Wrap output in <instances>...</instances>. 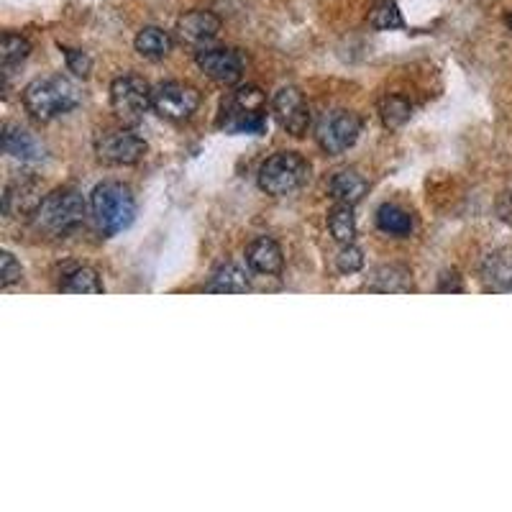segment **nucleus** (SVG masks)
Wrapping results in <instances>:
<instances>
[{"instance_id": "17", "label": "nucleus", "mask_w": 512, "mask_h": 512, "mask_svg": "<svg viewBox=\"0 0 512 512\" xmlns=\"http://www.w3.org/2000/svg\"><path fill=\"white\" fill-rule=\"evenodd\" d=\"M331 198L336 203H344V205H356L364 200L367 195V180L354 172V169H344V172H338L336 177L331 180Z\"/></svg>"}, {"instance_id": "13", "label": "nucleus", "mask_w": 512, "mask_h": 512, "mask_svg": "<svg viewBox=\"0 0 512 512\" xmlns=\"http://www.w3.org/2000/svg\"><path fill=\"white\" fill-rule=\"evenodd\" d=\"M41 205V187L36 180H16L6 187L3 210L11 218H34Z\"/></svg>"}, {"instance_id": "19", "label": "nucleus", "mask_w": 512, "mask_h": 512, "mask_svg": "<svg viewBox=\"0 0 512 512\" xmlns=\"http://www.w3.org/2000/svg\"><path fill=\"white\" fill-rule=\"evenodd\" d=\"M136 52L146 59H162L172 52V36L159 26H146L136 36Z\"/></svg>"}, {"instance_id": "9", "label": "nucleus", "mask_w": 512, "mask_h": 512, "mask_svg": "<svg viewBox=\"0 0 512 512\" xmlns=\"http://www.w3.org/2000/svg\"><path fill=\"white\" fill-rule=\"evenodd\" d=\"M146 141L141 139L139 134H134V131H108V134H103L98 139V144H95V152H98V157L103 159V162L108 164H118V167H123V164H136L141 162V159L146 157Z\"/></svg>"}, {"instance_id": "3", "label": "nucleus", "mask_w": 512, "mask_h": 512, "mask_svg": "<svg viewBox=\"0 0 512 512\" xmlns=\"http://www.w3.org/2000/svg\"><path fill=\"white\" fill-rule=\"evenodd\" d=\"M85 221V200L77 190H54L41 200L34 216V226L47 236H67Z\"/></svg>"}, {"instance_id": "10", "label": "nucleus", "mask_w": 512, "mask_h": 512, "mask_svg": "<svg viewBox=\"0 0 512 512\" xmlns=\"http://www.w3.org/2000/svg\"><path fill=\"white\" fill-rule=\"evenodd\" d=\"M274 116L282 123L287 134L292 136H305L310 128V111L305 103L303 93L297 88H282L280 93L274 95Z\"/></svg>"}, {"instance_id": "25", "label": "nucleus", "mask_w": 512, "mask_h": 512, "mask_svg": "<svg viewBox=\"0 0 512 512\" xmlns=\"http://www.w3.org/2000/svg\"><path fill=\"white\" fill-rule=\"evenodd\" d=\"M31 54V44L18 34H6L3 36V47H0V62H3V70L6 75H11L13 67H18L21 62H26V57Z\"/></svg>"}, {"instance_id": "30", "label": "nucleus", "mask_w": 512, "mask_h": 512, "mask_svg": "<svg viewBox=\"0 0 512 512\" xmlns=\"http://www.w3.org/2000/svg\"><path fill=\"white\" fill-rule=\"evenodd\" d=\"M507 26H510V29H512V16H510V18H507Z\"/></svg>"}, {"instance_id": "1", "label": "nucleus", "mask_w": 512, "mask_h": 512, "mask_svg": "<svg viewBox=\"0 0 512 512\" xmlns=\"http://www.w3.org/2000/svg\"><path fill=\"white\" fill-rule=\"evenodd\" d=\"M77 103H80V90L62 75L39 77V80L29 82L24 90L26 111L41 123L70 113Z\"/></svg>"}, {"instance_id": "28", "label": "nucleus", "mask_w": 512, "mask_h": 512, "mask_svg": "<svg viewBox=\"0 0 512 512\" xmlns=\"http://www.w3.org/2000/svg\"><path fill=\"white\" fill-rule=\"evenodd\" d=\"M21 280H24V269H21V264L16 262V256L3 251V254H0V282H3V287H11Z\"/></svg>"}, {"instance_id": "8", "label": "nucleus", "mask_w": 512, "mask_h": 512, "mask_svg": "<svg viewBox=\"0 0 512 512\" xmlns=\"http://www.w3.org/2000/svg\"><path fill=\"white\" fill-rule=\"evenodd\" d=\"M152 108L167 121H187L200 108V93L185 82H164L154 88Z\"/></svg>"}, {"instance_id": "22", "label": "nucleus", "mask_w": 512, "mask_h": 512, "mask_svg": "<svg viewBox=\"0 0 512 512\" xmlns=\"http://www.w3.org/2000/svg\"><path fill=\"white\" fill-rule=\"evenodd\" d=\"M210 292H231V295H239V292L249 290V277H246L244 269L239 264H223L213 277H210Z\"/></svg>"}, {"instance_id": "14", "label": "nucleus", "mask_w": 512, "mask_h": 512, "mask_svg": "<svg viewBox=\"0 0 512 512\" xmlns=\"http://www.w3.org/2000/svg\"><path fill=\"white\" fill-rule=\"evenodd\" d=\"M482 282L489 292L512 290V246H500L484 256Z\"/></svg>"}, {"instance_id": "11", "label": "nucleus", "mask_w": 512, "mask_h": 512, "mask_svg": "<svg viewBox=\"0 0 512 512\" xmlns=\"http://www.w3.org/2000/svg\"><path fill=\"white\" fill-rule=\"evenodd\" d=\"M198 67L221 85H233L244 75V57L236 49H200Z\"/></svg>"}, {"instance_id": "15", "label": "nucleus", "mask_w": 512, "mask_h": 512, "mask_svg": "<svg viewBox=\"0 0 512 512\" xmlns=\"http://www.w3.org/2000/svg\"><path fill=\"white\" fill-rule=\"evenodd\" d=\"M3 149L13 159H21V162H39V159H44V144L31 134L29 128L13 126V123L3 128Z\"/></svg>"}, {"instance_id": "16", "label": "nucleus", "mask_w": 512, "mask_h": 512, "mask_svg": "<svg viewBox=\"0 0 512 512\" xmlns=\"http://www.w3.org/2000/svg\"><path fill=\"white\" fill-rule=\"evenodd\" d=\"M246 264L259 274H280L282 264H285V256H282V249L277 241L267 239V236H259L246 249Z\"/></svg>"}, {"instance_id": "12", "label": "nucleus", "mask_w": 512, "mask_h": 512, "mask_svg": "<svg viewBox=\"0 0 512 512\" xmlns=\"http://www.w3.org/2000/svg\"><path fill=\"white\" fill-rule=\"evenodd\" d=\"M221 31V18L210 11H190L177 21V34L187 47H205Z\"/></svg>"}, {"instance_id": "23", "label": "nucleus", "mask_w": 512, "mask_h": 512, "mask_svg": "<svg viewBox=\"0 0 512 512\" xmlns=\"http://www.w3.org/2000/svg\"><path fill=\"white\" fill-rule=\"evenodd\" d=\"M351 208H354V205L336 203V208H333L331 216H328V228H331V236L341 246L354 244L356 218H354V210H351Z\"/></svg>"}, {"instance_id": "21", "label": "nucleus", "mask_w": 512, "mask_h": 512, "mask_svg": "<svg viewBox=\"0 0 512 512\" xmlns=\"http://www.w3.org/2000/svg\"><path fill=\"white\" fill-rule=\"evenodd\" d=\"M62 292H72V295H100L103 292V282L100 274L93 267H75L72 272L64 274Z\"/></svg>"}, {"instance_id": "20", "label": "nucleus", "mask_w": 512, "mask_h": 512, "mask_svg": "<svg viewBox=\"0 0 512 512\" xmlns=\"http://www.w3.org/2000/svg\"><path fill=\"white\" fill-rule=\"evenodd\" d=\"M377 226L382 233H390V236H410L413 231V216L408 210L400 208L395 203H384L377 210Z\"/></svg>"}, {"instance_id": "5", "label": "nucleus", "mask_w": 512, "mask_h": 512, "mask_svg": "<svg viewBox=\"0 0 512 512\" xmlns=\"http://www.w3.org/2000/svg\"><path fill=\"white\" fill-rule=\"evenodd\" d=\"M264 105H267V98L262 90L254 85L239 88L223 108V126L233 134H262L267 128Z\"/></svg>"}, {"instance_id": "4", "label": "nucleus", "mask_w": 512, "mask_h": 512, "mask_svg": "<svg viewBox=\"0 0 512 512\" xmlns=\"http://www.w3.org/2000/svg\"><path fill=\"white\" fill-rule=\"evenodd\" d=\"M310 167L297 152H280L269 157L259 169V187L272 198L292 195L308 182Z\"/></svg>"}, {"instance_id": "27", "label": "nucleus", "mask_w": 512, "mask_h": 512, "mask_svg": "<svg viewBox=\"0 0 512 512\" xmlns=\"http://www.w3.org/2000/svg\"><path fill=\"white\" fill-rule=\"evenodd\" d=\"M336 264H338V272L354 274L364 267V254H361V249H356L354 244H346L344 249L338 251Z\"/></svg>"}, {"instance_id": "24", "label": "nucleus", "mask_w": 512, "mask_h": 512, "mask_svg": "<svg viewBox=\"0 0 512 512\" xmlns=\"http://www.w3.org/2000/svg\"><path fill=\"white\" fill-rule=\"evenodd\" d=\"M369 24L377 31H392L402 29L405 21H402V13L395 0H377L369 11Z\"/></svg>"}, {"instance_id": "2", "label": "nucleus", "mask_w": 512, "mask_h": 512, "mask_svg": "<svg viewBox=\"0 0 512 512\" xmlns=\"http://www.w3.org/2000/svg\"><path fill=\"white\" fill-rule=\"evenodd\" d=\"M90 210L105 236L126 231L136 218V200L121 182H103L90 195Z\"/></svg>"}, {"instance_id": "6", "label": "nucleus", "mask_w": 512, "mask_h": 512, "mask_svg": "<svg viewBox=\"0 0 512 512\" xmlns=\"http://www.w3.org/2000/svg\"><path fill=\"white\" fill-rule=\"evenodd\" d=\"M361 134V121L356 113L336 108V111H326L320 116L318 126H315V139L318 146L326 154H341L356 144Z\"/></svg>"}, {"instance_id": "29", "label": "nucleus", "mask_w": 512, "mask_h": 512, "mask_svg": "<svg viewBox=\"0 0 512 512\" xmlns=\"http://www.w3.org/2000/svg\"><path fill=\"white\" fill-rule=\"evenodd\" d=\"M67 67H70V72H75L77 77H88L90 75V67H93V62H90V57L85 52H80V49H67Z\"/></svg>"}, {"instance_id": "18", "label": "nucleus", "mask_w": 512, "mask_h": 512, "mask_svg": "<svg viewBox=\"0 0 512 512\" xmlns=\"http://www.w3.org/2000/svg\"><path fill=\"white\" fill-rule=\"evenodd\" d=\"M367 287L374 292H410L413 290V280H410L408 269L390 264V267L374 269Z\"/></svg>"}, {"instance_id": "7", "label": "nucleus", "mask_w": 512, "mask_h": 512, "mask_svg": "<svg viewBox=\"0 0 512 512\" xmlns=\"http://www.w3.org/2000/svg\"><path fill=\"white\" fill-rule=\"evenodd\" d=\"M154 90L139 75H123L111 85V105L121 121L136 123L152 105Z\"/></svg>"}, {"instance_id": "26", "label": "nucleus", "mask_w": 512, "mask_h": 512, "mask_svg": "<svg viewBox=\"0 0 512 512\" xmlns=\"http://www.w3.org/2000/svg\"><path fill=\"white\" fill-rule=\"evenodd\" d=\"M413 116V105L400 95H392L382 103V121L390 128H400L402 123H408Z\"/></svg>"}]
</instances>
